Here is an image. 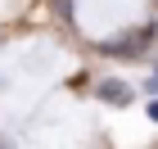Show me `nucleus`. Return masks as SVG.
Returning a JSON list of instances; mask_svg holds the SVG:
<instances>
[{
	"mask_svg": "<svg viewBox=\"0 0 158 149\" xmlns=\"http://www.w3.org/2000/svg\"><path fill=\"white\" fill-rule=\"evenodd\" d=\"M99 95L113 99V104H122V99H131V90L122 86V81H99Z\"/></svg>",
	"mask_w": 158,
	"mask_h": 149,
	"instance_id": "nucleus-1",
	"label": "nucleus"
}]
</instances>
